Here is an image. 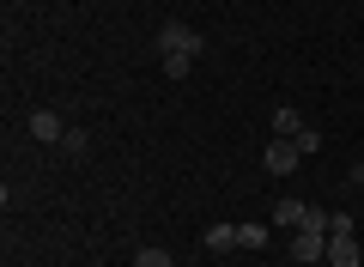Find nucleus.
Listing matches in <instances>:
<instances>
[{"label":"nucleus","instance_id":"f257e3e1","mask_svg":"<svg viewBox=\"0 0 364 267\" xmlns=\"http://www.w3.org/2000/svg\"><path fill=\"white\" fill-rule=\"evenodd\" d=\"M200 49H207V37H195V25H182V19H164L158 25V55H188L195 61Z\"/></svg>","mask_w":364,"mask_h":267},{"label":"nucleus","instance_id":"f03ea898","mask_svg":"<svg viewBox=\"0 0 364 267\" xmlns=\"http://www.w3.org/2000/svg\"><path fill=\"white\" fill-rule=\"evenodd\" d=\"M298 140H267V152H261V164H267V177H291L298 170Z\"/></svg>","mask_w":364,"mask_h":267},{"label":"nucleus","instance_id":"7ed1b4c3","mask_svg":"<svg viewBox=\"0 0 364 267\" xmlns=\"http://www.w3.org/2000/svg\"><path fill=\"white\" fill-rule=\"evenodd\" d=\"M291 261H298V267L328 261V231H298V237H291Z\"/></svg>","mask_w":364,"mask_h":267},{"label":"nucleus","instance_id":"20e7f679","mask_svg":"<svg viewBox=\"0 0 364 267\" xmlns=\"http://www.w3.org/2000/svg\"><path fill=\"white\" fill-rule=\"evenodd\" d=\"M328 261H334V267H358L364 261V243L352 237V231H328Z\"/></svg>","mask_w":364,"mask_h":267},{"label":"nucleus","instance_id":"39448f33","mask_svg":"<svg viewBox=\"0 0 364 267\" xmlns=\"http://www.w3.org/2000/svg\"><path fill=\"white\" fill-rule=\"evenodd\" d=\"M25 134H31V140H43V146H55V140L67 134V127H61V115H55V110H31Z\"/></svg>","mask_w":364,"mask_h":267},{"label":"nucleus","instance_id":"423d86ee","mask_svg":"<svg viewBox=\"0 0 364 267\" xmlns=\"http://www.w3.org/2000/svg\"><path fill=\"white\" fill-rule=\"evenodd\" d=\"M304 134V115L291 110V103H279V110H273V140H298Z\"/></svg>","mask_w":364,"mask_h":267},{"label":"nucleus","instance_id":"0eeeda50","mask_svg":"<svg viewBox=\"0 0 364 267\" xmlns=\"http://www.w3.org/2000/svg\"><path fill=\"white\" fill-rule=\"evenodd\" d=\"M237 249V225H207V255H225Z\"/></svg>","mask_w":364,"mask_h":267},{"label":"nucleus","instance_id":"6e6552de","mask_svg":"<svg viewBox=\"0 0 364 267\" xmlns=\"http://www.w3.org/2000/svg\"><path fill=\"white\" fill-rule=\"evenodd\" d=\"M310 201H273V225H304Z\"/></svg>","mask_w":364,"mask_h":267},{"label":"nucleus","instance_id":"1a4fd4ad","mask_svg":"<svg viewBox=\"0 0 364 267\" xmlns=\"http://www.w3.org/2000/svg\"><path fill=\"white\" fill-rule=\"evenodd\" d=\"M61 146H67V152H73V158H85V146H91V134H85V127H67V134H61Z\"/></svg>","mask_w":364,"mask_h":267},{"label":"nucleus","instance_id":"9d476101","mask_svg":"<svg viewBox=\"0 0 364 267\" xmlns=\"http://www.w3.org/2000/svg\"><path fill=\"white\" fill-rule=\"evenodd\" d=\"M261 243H267L261 225H237V249H261Z\"/></svg>","mask_w":364,"mask_h":267},{"label":"nucleus","instance_id":"9b49d317","mask_svg":"<svg viewBox=\"0 0 364 267\" xmlns=\"http://www.w3.org/2000/svg\"><path fill=\"white\" fill-rule=\"evenodd\" d=\"M188 67H195L188 55H164V79H188Z\"/></svg>","mask_w":364,"mask_h":267},{"label":"nucleus","instance_id":"f8f14e48","mask_svg":"<svg viewBox=\"0 0 364 267\" xmlns=\"http://www.w3.org/2000/svg\"><path fill=\"white\" fill-rule=\"evenodd\" d=\"M134 267H170V249H140V255H134Z\"/></svg>","mask_w":364,"mask_h":267},{"label":"nucleus","instance_id":"ddd939ff","mask_svg":"<svg viewBox=\"0 0 364 267\" xmlns=\"http://www.w3.org/2000/svg\"><path fill=\"white\" fill-rule=\"evenodd\" d=\"M298 231H328V213H322V206H310V213H304V225Z\"/></svg>","mask_w":364,"mask_h":267},{"label":"nucleus","instance_id":"4468645a","mask_svg":"<svg viewBox=\"0 0 364 267\" xmlns=\"http://www.w3.org/2000/svg\"><path fill=\"white\" fill-rule=\"evenodd\" d=\"M346 182H352V189H364V158H358V164L346 170Z\"/></svg>","mask_w":364,"mask_h":267},{"label":"nucleus","instance_id":"2eb2a0df","mask_svg":"<svg viewBox=\"0 0 364 267\" xmlns=\"http://www.w3.org/2000/svg\"><path fill=\"white\" fill-rule=\"evenodd\" d=\"M316 267H334V261H316Z\"/></svg>","mask_w":364,"mask_h":267}]
</instances>
